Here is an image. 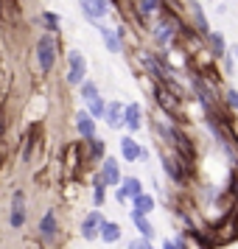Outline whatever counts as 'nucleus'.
<instances>
[{
  "instance_id": "nucleus-28",
  "label": "nucleus",
  "mask_w": 238,
  "mask_h": 249,
  "mask_svg": "<svg viewBox=\"0 0 238 249\" xmlns=\"http://www.w3.org/2000/svg\"><path fill=\"white\" fill-rule=\"evenodd\" d=\"M163 249H185L180 244V241H165V244H163Z\"/></svg>"
},
{
  "instance_id": "nucleus-24",
  "label": "nucleus",
  "mask_w": 238,
  "mask_h": 249,
  "mask_svg": "<svg viewBox=\"0 0 238 249\" xmlns=\"http://www.w3.org/2000/svg\"><path fill=\"white\" fill-rule=\"evenodd\" d=\"M42 23L54 31V28H59V17H56V14H51V12H45V14H42Z\"/></svg>"
},
{
  "instance_id": "nucleus-22",
  "label": "nucleus",
  "mask_w": 238,
  "mask_h": 249,
  "mask_svg": "<svg viewBox=\"0 0 238 249\" xmlns=\"http://www.w3.org/2000/svg\"><path fill=\"white\" fill-rule=\"evenodd\" d=\"M104 196H107V193H104V182H101V177H95V193H92V199H95L98 207L104 204Z\"/></svg>"
},
{
  "instance_id": "nucleus-18",
  "label": "nucleus",
  "mask_w": 238,
  "mask_h": 249,
  "mask_svg": "<svg viewBox=\"0 0 238 249\" xmlns=\"http://www.w3.org/2000/svg\"><path fill=\"white\" fill-rule=\"evenodd\" d=\"M101 36H104V42H107V48H110L112 53H118V51H121V39H118L110 28H101Z\"/></svg>"
},
{
  "instance_id": "nucleus-29",
  "label": "nucleus",
  "mask_w": 238,
  "mask_h": 249,
  "mask_svg": "<svg viewBox=\"0 0 238 249\" xmlns=\"http://www.w3.org/2000/svg\"><path fill=\"white\" fill-rule=\"evenodd\" d=\"M236 53H238V51H236Z\"/></svg>"
},
{
  "instance_id": "nucleus-8",
  "label": "nucleus",
  "mask_w": 238,
  "mask_h": 249,
  "mask_svg": "<svg viewBox=\"0 0 238 249\" xmlns=\"http://www.w3.org/2000/svg\"><path fill=\"white\" fill-rule=\"evenodd\" d=\"M101 182L104 185H118L121 182V171H118V160H112V157H107L104 160V168H101Z\"/></svg>"
},
{
  "instance_id": "nucleus-3",
  "label": "nucleus",
  "mask_w": 238,
  "mask_h": 249,
  "mask_svg": "<svg viewBox=\"0 0 238 249\" xmlns=\"http://www.w3.org/2000/svg\"><path fill=\"white\" fill-rule=\"evenodd\" d=\"M101 227H104V215L98 210H92L84 221H81V238L92 241V238H101Z\"/></svg>"
},
{
  "instance_id": "nucleus-27",
  "label": "nucleus",
  "mask_w": 238,
  "mask_h": 249,
  "mask_svg": "<svg viewBox=\"0 0 238 249\" xmlns=\"http://www.w3.org/2000/svg\"><path fill=\"white\" fill-rule=\"evenodd\" d=\"M227 104L233 109H238V90H227Z\"/></svg>"
},
{
  "instance_id": "nucleus-5",
  "label": "nucleus",
  "mask_w": 238,
  "mask_h": 249,
  "mask_svg": "<svg viewBox=\"0 0 238 249\" xmlns=\"http://www.w3.org/2000/svg\"><path fill=\"white\" fill-rule=\"evenodd\" d=\"M56 232H59L56 213H54V210H48V213L42 215V221H39V235H42V241H54Z\"/></svg>"
},
{
  "instance_id": "nucleus-10",
  "label": "nucleus",
  "mask_w": 238,
  "mask_h": 249,
  "mask_svg": "<svg viewBox=\"0 0 238 249\" xmlns=\"http://www.w3.org/2000/svg\"><path fill=\"white\" fill-rule=\"evenodd\" d=\"M121 154H124V157L129 160V162H135V160L143 157V148L137 146L132 137H124V140H121Z\"/></svg>"
},
{
  "instance_id": "nucleus-11",
  "label": "nucleus",
  "mask_w": 238,
  "mask_h": 249,
  "mask_svg": "<svg viewBox=\"0 0 238 249\" xmlns=\"http://www.w3.org/2000/svg\"><path fill=\"white\" fill-rule=\"evenodd\" d=\"M124 112H126V107H121V104H110V107H107V124L112 126V129H118V126L124 124Z\"/></svg>"
},
{
  "instance_id": "nucleus-15",
  "label": "nucleus",
  "mask_w": 238,
  "mask_h": 249,
  "mask_svg": "<svg viewBox=\"0 0 238 249\" xmlns=\"http://www.w3.org/2000/svg\"><path fill=\"white\" fill-rule=\"evenodd\" d=\"M154 210V199L148 196V193H143V196H137L135 199V210L132 213H137V215H148Z\"/></svg>"
},
{
  "instance_id": "nucleus-13",
  "label": "nucleus",
  "mask_w": 238,
  "mask_h": 249,
  "mask_svg": "<svg viewBox=\"0 0 238 249\" xmlns=\"http://www.w3.org/2000/svg\"><path fill=\"white\" fill-rule=\"evenodd\" d=\"M132 221H135V227H137V232H140V238H146V241H151V238H154V227L148 224L146 215L132 213Z\"/></svg>"
},
{
  "instance_id": "nucleus-23",
  "label": "nucleus",
  "mask_w": 238,
  "mask_h": 249,
  "mask_svg": "<svg viewBox=\"0 0 238 249\" xmlns=\"http://www.w3.org/2000/svg\"><path fill=\"white\" fill-rule=\"evenodd\" d=\"M90 157L92 160H101L104 157V143H101V140H90Z\"/></svg>"
},
{
  "instance_id": "nucleus-21",
  "label": "nucleus",
  "mask_w": 238,
  "mask_h": 249,
  "mask_svg": "<svg viewBox=\"0 0 238 249\" xmlns=\"http://www.w3.org/2000/svg\"><path fill=\"white\" fill-rule=\"evenodd\" d=\"M207 36H210V45H213L216 56H221L224 53V39H221V34H207Z\"/></svg>"
},
{
  "instance_id": "nucleus-9",
  "label": "nucleus",
  "mask_w": 238,
  "mask_h": 249,
  "mask_svg": "<svg viewBox=\"0 0 238 249\" xmlns=\"http://www.w3.org/2000/svg\"><path fill=\"white\" fill-rule=\"evenodd\" d=\"M81 9H84V14L90 20H101L104 14L110 12L107 9V0H81Z\"/></svg>"
},
{
  "instance_id": "nucleus-4",
  "label": "nucleus",
  "mask_w": 238,
  "mask_h": 249,
  "mask_svg": "<svg viewBox=\"0 0 238 249\" xmlns=\"http://www.w3.org/2000/svg\"><path fill=\"white\" fill-rule=\"evenodd\" d=\"M25 224V193L14 191L12 196V227H23Z\"/></svg>"
},
{
  "instance_id": "nucleus-14",
  "label": "nucleus",
  "mask_w": 238,
  "mask_h": 249,
  "mask_svg": "<svg viewBox=\"0 0 238 249\" xmlns=\"http://www.w3.org/2000/svg\"><path fill=\"white\" fill-rule=\"evenodd\" d=\"M121 238V227L115 224V221H104V227H101V241L104 244H115Z\"/></svg>"
},
{
  "instance_id": "nucleus-26",
  "label": "nucleus",
  "mask_w": 238,
  "mask_h": 249,
  "mask_svg": "<svg viewBox=\"0 0 238 249\" xmlns=\"http://www.w3.org/2000/svg\"><path fill=\"white\" fill-rule=\"evenodd\" d=\"M157 3L160 0H140V12H154V9H157Z\"/></svg>"
},
{
  "instance_id": "nucleus-1",
  "label": "nucleus",
  "mask_w": 238,
  "mask_h": 249,
  "mask_svg": "<svg viewBox=\"0 0 238 249\" xmlns=\"http://www.w3.org/2000/svg\"><path fill=\"white\" fill-rule=\"evenodd\" d=\"M37 62H39L42 73H48V70L54 68V62H56V42H54L51 34H42L37 39Z\"/></svg>"
},
{
  "instance_id": "nucleus-16",
  "label": "nucleus",
  "mask_w": 238,
  "mask_h": 249,
  "mask_svg": "<svg viewBox=\"0 0 238 249\" xmlns=\"http://www.w3.org/2000/svg\"><path fill=\"white\" fill-rule=\"evenodd\" d=\"M171 36H174V23H171V20H163V23L157 25V39L165 45Z\"/></svg>"
},
{
  "instance_id": "nucleus-25",
  "label": "nucleus",
  "mask_w": 238,
  "mask_h": 249,
  "mask_svg": "<svg viewBox=\"0 0 238 249\" xmlns=\"http://www.w3.org/2000/svg\"><path fill=\"white\" fill-rule=\"evenodd\" d=\"M129 249H154L148 244L146 238H135V241H129Z\"/></svg>"
},
{
  "instance_id": "nucleus-6",
  "label": "nucleus",
  "mask_w": 238,
  "mask_h": 249,
  "mask_svg": "<svg viewBox=\"0 0 238 249\" xmlns=\"http://www.w3.org/2000/svg\"><path fill=\"white\" fill-rule=\"evenodd\" d=\"M137 196H143V185H140V179H135V177H126L124 188L118 191V199H121V202H126V199H132V202H135Z\"/></svg>"
},
{
  "instance_id": "nucleus-12",
  "label": "nucleus",
  "mask_w": 238,
  "mask_h": 249,
  "mask_svg": "<svg viewBox=\"0 0 238 249\" xmlns=\"http://www.w3.org/2000/svg\"><path fill=\"white\" fill-rule=\"evenodd\" d=\"M124 124L129 126L132 132H137V129H140V107H137V104H129V107H126Z\"/></svg>"
},
{
  "instance_id": "nucleus-19",
  "label": "nucleus",
  "mask_w": 238,
  "mask_h": 249,
  "mask_svg": "<svg viewBox=\"0 0 238 249\" xmlns=\"http://www.w3.org/2000/svg\"><path fill=\"white\" fill-rule=\"evenodd\" d=\"M81 98H87V101H95V98H98V87H95L92 81H84V84H81Z\"/></svg>"
},
{
  "instance_id": "nucleus-17",
  "label": "nucleus",
  "mask_w": 238,
  "mask_h": 249,
  "mask_svg": "<svg viewBox=\"0 0 238 249\" xmlns=\"http://www.w3.org/2000/svg\"><path fill=\"white\" fill-rule=\"evenodd\" d=\"M163 165H165V171H168L171 179H174V182H182V171H180V165H177V160L163 157Z\"/></svg>"
},
{
  "instance_id": "nucleus-20",
  "label": "nucleus",
  "mask_w": 238,
  "mask_h": 249,
  "mask_svg": "<svg viewBox=\"0 0 238 249\" xmlns=\"http://www.w3.org/2000/svg\"><path fill=\"white\" fill-rule=\"evenodd\" d=\"M90 115L92 118H101V115H107V107H104L101 98H95V101H90Z\"/></svg>"
},
{
  "instance_id": "nucleus-7",
  "label": "nucleus",
  "mask_w": 238,
  "mask_h": 249,
  "mask_svg": "<svg viewBox=\"0 0 238 249\" xmlns=\"http://www.w3.org/2000/svg\"><path fill=\"white\" fill-rule=\"evenodd\" d=\"M76 129H79L81 137L95 140V118H92L90 112H79V115H76Z\"/></svg>"
},
{
  "instance_id": "nucleus-2",
  "label": "nucleus",
  "mask_w": 238,
  "mask_h": 249,
  "mask_svg": "<svg viewBox=\"0 0 238 249\" xmlns=\"http://www.w3.org/2000/svg\"><path fill=\"white\" fill-rule=\"evenodd\" d=\"M70 68H68V81L76 87V84H84V73H87V62H84V56H81L79 51H73L70 53Z\"/></svg>"
}]
</instances>
